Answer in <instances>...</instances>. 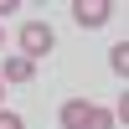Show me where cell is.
I'll use <instances>...</instances> for the list:
<instances>
[{
    "mask_svg": "<svg viewBox=\"0 0 129 129\" xmlns=\"http://www.w3.org/2000/svg\"><path fill=\"white\" fill-rule=\"evenodd\" d=\"M62 129H114V109H98V103H83V98H67L57 109Z\"/></svg>",
    "mask_w": 129,
    "mask_h": 129,
    "instance_id": "obj_1",
    "label": "cell"
},
{
    "mask_svg": "<svg viewBox=\"0 0 129 129\" xmlns=\"http://www.w3.org/2000/svg\"><path fill=\"white\" fill-rule=\"evenodd\" d=\"M21 47H26L21 57H31V62H36V57H47V52L57 47V31H52L47 21H26V26H21Z\"/></svg>",
    "mask_w": 129,
    "mask_h": 129,
    "instance_id": "obj_2",
    "label": "cell"
},
{
    "mask_svg": "<svg viewBox=\"0 0 129 129\" xmlns=\"http://www.w3.org/2000/svg\"><path fill=\"white\" fill-rule=\"evenodd\" d=\"M109 10H114L109 0H78V5H72V21L93 31V26H103V21H109Z\"/></svg>",
    "mask_w": 129,
    "mask_h": 129,
    "instance_id": "obj_3",
    "label": "cell"
},
{
    "mask_svg": "<svg viewBox=\"0 0 129 129\" xmlns=\"http://www.w3.org/2000/svg\"><path fill=\"white\" fill-rule=\"evenodd\" d=\"M31 72H36V62H31V57H5L0 83H31Z\"/></svg>",
    "mask_w": 129,
    "mask_h": 129,
    "instance_id": "obj_4",
    "label": "cell"
},
{
    "mask_svg": "<svg viewBox=\"0 0 129 129\" xmlns=\"http://www.w3.org/2000/svg\"><path fill=\"white\" fill-rule=\"evenodd\" d=\"M109 67L119 72V78H124V72H129V41H119V47L109 52Z\"/></svg>",
    "mask_w": 129,
    "mask_h": 129,
    "instance_id": "obj_5",
    "label": "cell"
},
{
    "mask_svg": "<svg viewBox=\"0 0 129 129\" xmlns=\"http://www.w3.org/2000/svg\"><path fill=\"white\" fill-rule=\"evenodd\" d=\"M0 129H26V119H21V114H10V109H0Z\"/></svg>",
    "mask_w": 129,
    "mask_h": 129,
    "instance_id": "obj_6",
    "label": "cell"
},
{
    "mask_svg": "<svg viewBox=\"0 0 129 129\" xmlns=\"http://www.w3.org/2000/svg\"><path fill=\"white\" fill-rule=\"evenodd\" d=\"M0 47H5V31H0Z\"/></svg>",
    "mask_w": 129,
    "mask_h": 129,
    "instance_id": "obj_7",
    "label": "cell"
},
{
    "mask_svg": "<svg viewBox=\"0 0 129 129\" xmlns=\"http://www.w3.org/2000/svg\"><path fill=\"white\" fill-rule=\"evenodd\" d=\"M0 98H5V83H0Z\"/></svg>",
    "mask_w": 129,
    "mask_h": 129,
    "instance_id": "obj_8",
    "label": "cell"
}]
</instances>
